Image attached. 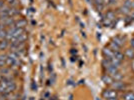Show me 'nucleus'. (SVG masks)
<instances>
[{
    "label": "nucleus",
    "mask_w": 134,
    "mask_h": 100,
    "mask_svg": "<svg viewBox=\"0 0 134 100\" xmlns=\"http://www.w3.org/2000/svg\"><path fill=\"white\" fill-rule=\"evenodd\" d=\"M103 97L106 98L107 100L109 99H117V92L114 89H106L103 92Z\"/></svg>",
    "instance_id": "obj_1"
},
{
    "label": "nucleus",
    "mask_w": 134,
    "mask_h": 100,
    "mask_svg": "<svg viewBox=\"0 0 134 100\" xmlns=\"http://www.w3.org/2000/svg\"><path fill=\"white\" fill-rule=\"evenodd\" d=\"M14 25H15V27H16V28H25V26L27 25V21H26L25 19L20 18V19H17V20H15Z\"/></svg>",
    "instance_id": "obj_2"
},
{
    "label": "nucleus",
    "mask_w": 134,
    "mask_h": 100,
    "mask_svg": "<svg viewBox=\"0 0 134 100\" xmlns=\"http://www.w3.org/2000/svg\"><path fill=\"white\" fill-rule=\"evenodd\" d=\"M9 46H10L9 40H7V39H2V40H0V51H4V50L7 49Z\"/></svg>",
    "instance_id": "obj_3"
},
{
    "label": "nucleus",
    "mask_w": 134,
    "mask_h": 100,
    "mask_svg": "<svg viewBox=\"0 0 134 100\" xmlns=\"http://www.w3.org/2000/svg\"><path fill=\"white\" fill-rule=\"evenodd\" d=\"M102 81L107 85H112V83L114 82V79L109 74H105V75L102 76Z\"/></svg>",
    "instance_id": "obj_4"
},
{
    "label": "nucleus",
    "mask_w": 134,
    "mask_h": 100,
    "mask_svg": "<svg viewBox=\"0 0 134 100\" xmlns=\"http://www.w3.org/2000/svg\"><path fill=\"white\" fill-rule=\"evenodd\" d=\"M16 88H17V84L15 83V82H13L12 84H10L7 88H6V90H5V94H10V93H14L15 92V90H16Z\"/></svg>",
    "instance_id": "obj_5"
},
{
    "label": "nucleus",
    "mask_w": 134,
    "mask_h": 100,
    "mask_svg": "<svg viewBox=\"0 0 134 100\" xmlns=\"http://www.w3.org/2000/svg\"><path fill=\"white\" fill-rule=\"evenodd\" d=\"M11 68L8 66H4L2 68H0V74L2 76H7V75H10L11 74Z\"/></svg>",
    "instance_id": "obj_6"
},
{
    "label": "nucleus",
    "mask_w": 134,
    "mask_h": 100,
    "mask_svg": "<svg viewBox=\"0 0 134 100\" xmlns=\"http://www.w3.org/2000/svg\"><path fill=\"white\" fill-rule=\"evenodd\" d=\"M111 86L115 89V90H119V89L124 88V84H123V82H121V81H114V82L112 83Z\"/></svg>",
    "instance_id": "obj_7"
},
{
    "label": "nucleus",
    "mask_w": 134,
    "mask_h": 100,
    "mask_svg": "<svg viewBox=\"0 0 134 100\" xmlns=\"http://www.w3.org/2000/svg\"><path fill=\"white\" fill-rule=\"evenodd\" d=\"M103 54L106 56V58H110V57L114 56V51L111 48H105L103 50Z\"/></svg>",
    "instance_id": "obj_8"
},
{
    "label": "nucleus",
    "mask_w": 134,
    "mask_h": 100,
    "mask_svg": "<svg viewBox=\"0 0 134 100\" xmlns=\"http://www.w3.org/2000/svg\"><path fill=\"white\" fill-rule=\"evenodd\" d=\"M123 99L124 100H134V92H126L123 94Z\"/></svg>",
    "instance_id": "obj_9"
},
{
    "label": "nucleus",
    "mask_w": 134,
    "mask_h": 100,
    "mask_svg": "<svg viewBox=\"0 0 134 100\" xmlns=\"http://www.w3.org/2000/svg\"><path fill=\"white\" fill-rule=\"evenodd\" d=\"M111 77L115 80V81H121L122 80V78H123V76H122V74L119 72H116V73H114L113 75H111Z\"/></svg>",
    "instance_id": "obj_10"
},
{
    "label": "nucleus",
    "mask_w": 134,
    "mask_h": 100,
    "mask_svg": "<svg viewBox=\"0 0 134 100\" xmlns=\"http://www.w3.org/2000/svg\"><path fill=\"white\" fill-rule=\"evenodd\" d=\"M120 47H121V46H120V45H118L115 41H112L111 43H110V47H109V48H111V49L115 52V51H119Z\"/></svg>",
    "instance_id": "obj_11"
},
{
    "label": "nucleus",
    "mask_w": 134,
    "mask_h": 100,
    "mask_svg": "<svg viewBox=\"0 0 134 100\" xmlns=\"http://www.w3.org/2000/svg\"><path fill=\"white\" fill-rule=\"evenodd\" d=\"M114 57L117 58L118 60H120V61L122 62L123 59H124V54H123L122 52H120V51H115V52H114Z\"/></svg>",
    "instance_id": "obj_12"
},
{
    "label": "nucleus",
    "mask_w": 134,
    "mask_h": 100,
    "mask_svg": "<svg viewBox=\"0 0 134 100\" xmlns=\"http://www.w3.org/2000/svg\"><path fill=\"white\" fill-rule=\"evenodd\" d=\"M7 1V5L10 7H17L18 6V0H6Z\"/></svg>",
    "instance_id": "obj_13"
},
{
    "label": "nucleus",
    "mask_w": 134,
    "mask_h": 100,
    "mask_svg": "<svg viewBox=\"0 0 134 100\" xmlns=\"http://www.w3.org/2000/svg\"><path fill=\"white\" fill-rule=\"evenodd\" d=\"M125 55L127 56L128 58H133L134 57V49L133 48H129L125 51Z\"/></svg>",
    "instance_id": "obj_14"
},
{
    "label": "nucleus",
    "mask_w": 134,
    "mask_h": 100,
    "mask_svg": "<svg viewBox=\"0 0 134 100\" xmlns=\"http://www.w3.org/2000/svg\"><path fill=\"white\" fill-rule=\"evenodd\" d=\"M121 12L122 13H124V14H129V12H130V8H128V7H126V6H123V7H121Z\"/></svg>",
    "instance_id": "obj_15"
},
{
    "label": "nucleus",
    "mask_w": 134,
    "mask_h": 100,
    "mask_svg": "<svg viewBox=\"0 0 134 100\" xmlns=\"http://www.w3.org/2000/svg\"><path fill=\"white\" fill-rule=\"evenodd\" d=\"M114 13L112 11H109V12H107V14H106V18L108 19V20H112L113 18H114Z\"/></svg>",
    "instance_id": "obj_16"
},
{
    "label": "nucleus",
    "mask_w": 134,
    "mask_h": 100,
    "mask_svg": "<svg viewBox=\"0 0 134 100\" xmlns=\"http://www.w3.org/2000/svg\"><path fill=\"white\" fill-rule=\"evenodd\" d=\"M4 66H7V65H6V60L0 59V68H2V67H4Z\"/></svg>",
    "instance_id": "obj_17"
},
{
    "label": "nucleus",
    "mask_w": 134,
    "mask_h": 100,
    "mask_svg": "<svg viewBox=\"0 0 134 100\" xmlns=\"http://www.w3.org/2000/svg\"><path fill=\"white\" fill-rule=\"evenodd\" d=\"M0 100H7V94H5V93L0 94Z\"/></svg>",
    "instance_id": "obj_18"
},
{
    "label": "nucleus",
    "mask_w": 134,
    "mask_h": 100,
    "mask_svg": "<svg viewBox=\"0 0 134 100\" xmlns=\"http://www.w3.org/2000/svg\"><path fill=\"white\" fill-rule=\"evenodd\" d=\"M5 5V3H4V0H0V8H2L3 6Z\"/></svg>",
    "instance_id": "obj_19"
},
{
    "label": "nucleus",
    "mask_w": 134,
    "mask_h": 100,
    "mask_svg": "<svg viewBox=\"0 0 134 100\" xmlns=\"http://www.w3.org/2000/svg\"><path fill=\"white\" fill-rule=\"evenodd\" d=\"M130 45H131V47L134 49V38H132L130 40Z\"/></svg>",
    "instance_id": "obj_20"
},
{
    "label": "nucleus",
    "mask_w": 134,
    "mask_h": 100,
    "mask_svg": "<svg viewBox=\"0 0 134 100\" xmlns=\"http://www.w3.org/2000/svg\"><path fill=\"white\" fill-rule=\"evenodd\" d=\"M0 25H1V24H0Z\"/></svg>",
    "instance_id": "obj_21"
}]
</instances>
